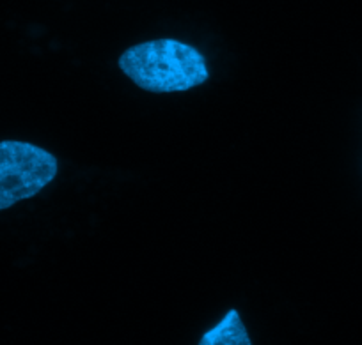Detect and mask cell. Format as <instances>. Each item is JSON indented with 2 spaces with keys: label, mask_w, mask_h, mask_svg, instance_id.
Masks as SVG:
<instances>
[{
  "label": "cell",
  "mask_w": 362,
  "mask_h": 345,
  "mask_svg": "<svg viewBox=\"0 0 362 345\" xmlns=\"http://www.w3.org/2000/svg\"><path fill=\"white\" fill-rule=\"evenodd\" d=\"M57 172V156L48 149L33 142H0V211L36 197Z\"/></svg>",
  "instance_id": "7a4b0ae2"
},
{
  "label": "cell",
  "mask_w": 362,
  "mask_h": 345,
  "mask_svg": "<svg viewBox=\"0 0 362 345\" xmlns=\"http://www.w3.org/2000/svg\"><path fill=\"white\" fill-rule=\"evenodd\" d=\"M117 66L139 89L153 94L185 92L210 78L206 57L192 44L173 37L127 48L117 59Z\"/></svg>",
  "instance_id": "6da1fadb"
},
{
  "label": "cell",
  "mask_w": 362,
  "mask_h": 345,
  "mask_svg": "<svg viewBox=\"0 0 362 345\" xmlns=\"http://www.w3.org/2000/svg\"><path fill=\"white\" fill-rule=\"evenodd\" d=\"M197 345H252V338L238 310L229 308L215 326L204 331Z\"/></svg>",
  "instance_id": "3957f363"
}]
</instances>
